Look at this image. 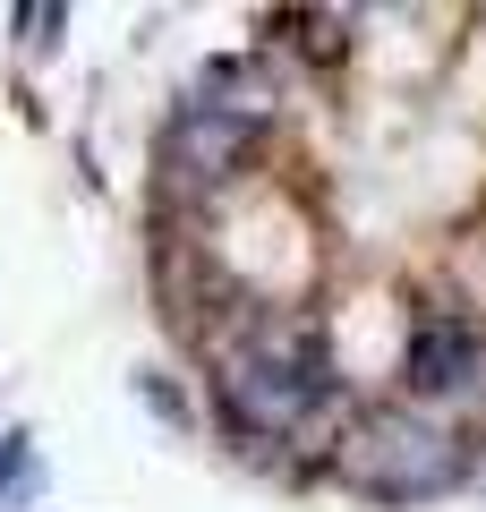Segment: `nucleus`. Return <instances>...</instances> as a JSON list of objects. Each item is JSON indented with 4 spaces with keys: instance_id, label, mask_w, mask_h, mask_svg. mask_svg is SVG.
Instances as JSON below:
<instances>
[{
    "instance_id": "nucleus-6",
    "label": "nucleus",
    "mask_w": 486,
    "mask_h": 512,
    "mask_svg": "<svg viewBox=\"0 0 486 512\" xmlns=\"http://www.w3.org/2000/svg\"><path fill=\"white\" fill-rule=\"evenodd\" d=\"M137 393H145V402H154V410H162L171 427H188V402H180V393H171L162 376H137Z\"/></svg>"
},
{
    "instance_id": "nucleus-4",
    "label": "nucleus",
    "mask_w": 486,
    "mask_h": 512,
    "mask_svg": "<svg viewBox=\"0 0 486 512\" xmlns=\"http://www.w3.org/2000/svg\"><path fill=\"white\" fill-rule=\"evenodd\" d=\"M324 384H307V376H290V367H273V359H239L231 367V410L239 419H256V427H299V410L316 402Z\"/></svg>"
},
{
    "instance_id": "nucleus-5",
    "label": "nucleus",
    "mask_w": 486,
    "mask_h": 512,
    "mask_svg": "<svg viewBox=\"0 0 486 512\" xmlns=\"http://www.w3.org/2000/svg\"><path fill=\"white\" fill-rule=\"evenodd\" d=\"M18 26H26V43H43V52H52L60 26H69V9H18Z\"/></svg>"
},
{
    "instance_id": "nucleus-7",
    "label": "nucleus",
    "mask_w": 486,
    "mask_h": 512,
    "mask_svg": "<svg viewBox=\"0 0 486 512\" xmlns=\"http://www.w3.org/2000/svg\"><path fill=\"white\" fill-rule=\"evenodd\" d=\"M18 470H26V436H0V487H9Z\"/></svg>"
},
{
    "instance_id": "nucleus-2",
    "label": "nucleus",
    "mask_w": 486,
    "mask_h": 512,
    "mask_svg": "<svg viewBox=\"0 0 486 512\" xmlns=\"http://www.w3.org/2000/svg\"><path fill=\"white\" fill-rule=\"evenodd\" d=\"M401 376H410L418 402H452V393H478L486 376V342L469 325H452V316H435V325H418L410 359H401Z\"/></svg>"
},
{
    "instance_id": "nucleus-1",
    "label": "nucleus",
    "mask_w": 486,
    "mask_h": 512,
    "mask_svg": "<svg viewBox=\"0 0 486 512\" xmlns=\"http://www.w3.org/2000/svg\"><path fill=\"white\" fill-rule=\"evenodd\" d=\"M342 470L359 478L367 495H384V504H427V495H452L461 487V444L444 436V427H427L418 410H384V419H367L359 436H350Z\"/></svg>"
},
{
    "instance_id": "nucleus-3",
    "label": "nucleus",
    "mask_w": 486,
    "mask_h": 512,
    "mask_svg": "<svg viewBox=\"0 0 486 512\" xmlns=\"http://www.w3.org/2000/svg\"><path fill=\"white\" fill-rule=\"evenodd\" d=\"M256 146V120H239V111H214V103H188L180 128H171V154H180V171H197V180H222V171H239Z\"/></svg>"
}]
</instances>
